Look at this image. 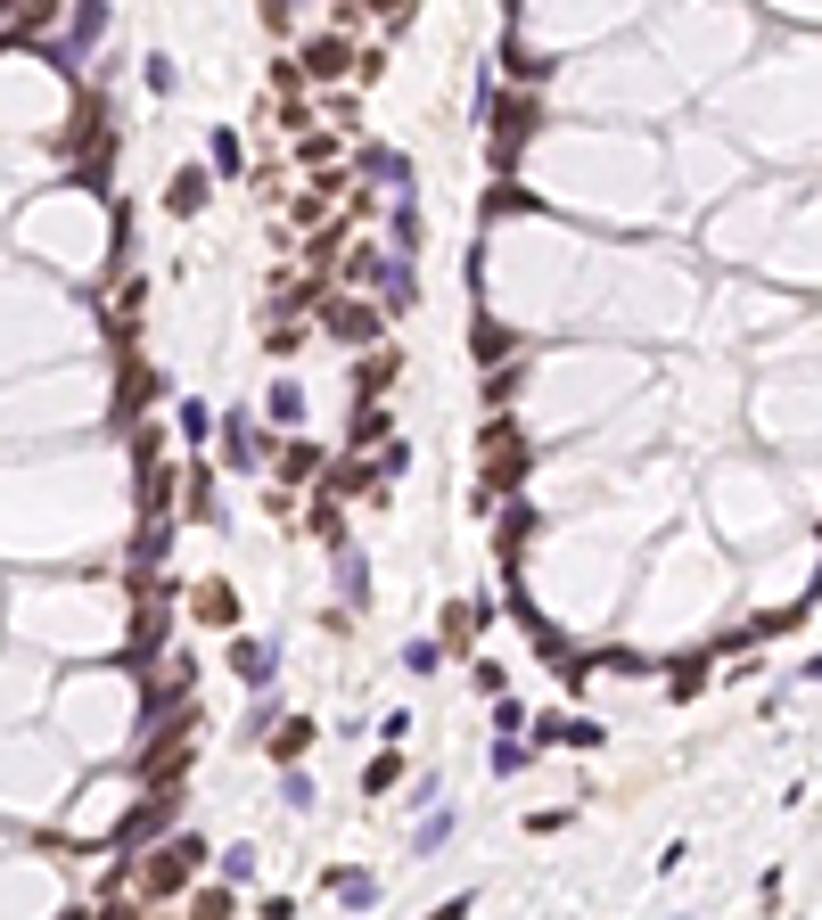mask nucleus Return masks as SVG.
<instances>
[{
	"instance_id": "f03ea898",
	"label": "nucleus",
	"mask_w": 822,
	"mask_h": 920,
	"mask_svg": "<svg viewBox=\"0 0 822 920\" xmlns=\"http://www.w3.org/2000/svg\"><path fill=\"white\" fill-rule=\"evenodd\" d=\"M477 452H486V494H510V485L526 477V460H535V452H526V436H519L510 420H486Z\"/></svg>"
},
{
	"instance_id": "0eeeda50",
	"label": "nucleus",
	"mask_w": 822,
	"mask_h": 920,
	"mask_svg": "<svg viewBox=\"0 0 822 920\" xmlns=\"http://www.w3.org/2000/svg\"><path fill=\"white\" fill-rule=\"evenodd\" d=\"M337 501L346 494H321L313 510H304V534H313V543H346V510H337Z\"/></svg>"
},
{
	"instance_id": "7ed1b4c3",
	"label": "nucleus",
	"mask_w": 822,
	"mask_h": 920,
	"mask_svg": "<svg viewBox=\"0 0 822 920\" xmlns=\"http://www.w3.org/2000/svg\"><path fill=\"white\" fill-rule=\"evenodd\" d=\"M321 330H329L337 346H378V337H387V313H378L371 296H329V304H321Z\"/></svg>"
},
{
	"instance_id": "423d86ee",
	"label": "nucleus",
	"mask_w": 822,
	"mask_h": 920,
	"mask_svg": "<svg viewBox=\"0 0 822 920\" xmlns=\"http://www.w3.org/2000/svg\"><path fill=\"white\" fill-rule=\"evenodd\" d=\"M189 608H198V625H214V633L239 625V592H231V584H198V600H189Z\"/></svg>"
},
{
	"instance_id": "9b49d317",
	"label": "nucleus",
	"mask_w": 822,
	"mask_h": 920,
	"mask_svg": "<svg viewBox=\"0 0 822 920\" xmlns=\"http://www.w3.org/2000/svg\"><path fill=\"white\" fill-rule=\"evenodd\" d=\"M223 460H231V469H256V460H263V452H256V427H247V420L223 427Z\"/></svg>"
},
{
	"instance_id": "f257e3e1",
	"label": "nucleus",
	"mask_w": 822,
	"mask_h": 920,
	"mask_svg": "<svg viewBox=\"0 0 822 920\" xmlns=\"http://www.w3.org/2000/svg\"><path fill=\"white\" fill-rule=\"evenodd\" d=\"M198 863H205L198 838H173V847L140 855V896H182V887L198 880Z\"/></svg>"
},
{
	"instance_id": "39448f33",
	"label": "nucleus",
	"mask_w": 822,
	"mask_h": 920,
	"mask_svg": "<svg viewBox=\"0 0 822 920\" xmlns=\"http://www.w3.org/2000/svg\"><path fill=\"white\" fill-rule=\"evenodd\" d=\"M395 370H403V353H395V346H371V362L354 370V403H378V395L395 387Z\"/></svg>"
},
{
	"instance_id": "4468645a",
	"label": "nucleus",
	"mask_w": 822,
	"mask_h": 920,
	"mask_svg": "<svg viewBox=\"0 0 822 920\" xmlns=\"http://www.w3.org/2000/svg\"><path fill=\"white\" fill-rule=\"evenodd\" d=\"M149 387H157L149 370H140V362H124V403H115V411H140V403H149Z\"/></svg>"
},
{
	"instance_id": "6ab92c4d",
	"label": "nucleus",
	"mask_w": 822,
	"mask_h": 920,
	"mask_svg": "<svg viewBox=\"0 0 822 920\" xmlns=\"http://www.w3.org/2000/svg\"><path fill=\"white\" fill-rule=\"evenodd\" d=\"M362 9H378V17H403V9H411V0H362Z\"/></svg>"
},
{
	"instance_id": "20e7f679",
	"label": "nucleus",
	"mask_w": 822,
	"mask_h": 920,
	"mask_svg": "<svg viewBox=\"0 0 822 920\" xmlns=\"http://www.w3.org/2000/svg\"><path fill=\"white\" fill-rule=\"evenodd\" d=\"M304 74L313 83H346V74H362V50L346 34H321V41H304Z\"/></svg>"
},
{
	"instance_id": "9d476101",
	"label": "nucleus",
	"mask_w": 822,
	"mask_h": 920,
	"mask_svg": "<svg viewBox=\"0 0 822 920\" xmlns=\"http://www.w3.org/2000/svg\"><path fill=\"white\" fill-rule=\"evenodd\" d=\"M165 206H173V214H205V173H198V165H189V173H173Z\"/></svg>"
},
{
	"instance_id": "f8f14e48",
	"label": "nucleus",
	"mask_w": 822,
	"mask_h": 920,
	"mask_svg": "<svg viewBox=\"0 0 822 920\" xmlns=\"http://www.w3.org/2000/svg\"><path fill=\"white\" fill-rule=\"evenodd\" d=\"M395 781H403V756H395V748H387V756H371V773H362V790H371V797H387Z\"/></svg>"
},
{
	"instance_id": "6e6552de",
	"label": "nucleus",
	"mask_w": 822,
	"mask_h": 920,
	"mask_svg": "<svg viewBox=\"0 0 822 920\" xmlns=\"http://www.w3.org/2000/svg\"><path fill=\"white\" fill-rule=\"evenodd\" d=\"M321 477V444H281V485H313Z\"/></svg>"
},
{
	"instance_id": "2eb2a0df",
	"label": "nucleus",
	"mask_w": 822,
	"mask_h": 920,
	"mask_svg": "<svg viewBox=\"0 0 822 920\" xmlns=\"http://www.w3.org/2000/svg\"><path fill=\"white\" fill-rule=\"evenodd\" d=\"M239 674L263 682V674H272V649H263V642H239Z\"/></svg>"
},
{
	"instance_id": "1a4fd4ad",
	"label": "nucleus",
	"mask_w": 822,
	"mask_h": 920,
	"mask_svg": "<svg viewBox=\"0 0 822 920\" xmlns=\"http://www.w3.org/2000/svg\"><path fill=\"white\" fill-rule=\"evenodd\" d=\"M313 748V723L304 716H288V723H272V756H281V764H297V756Z\"/></svg>"
},
{
	"instance_id": "dca6fc26",
	"label": "nucleus",
	"mask_w": 822,
	"mask_h": 920,
	"mask_svg": "<svg viewBox=\"0 0 822 920\" xmlns=\"http://www.w3.org/2000/svg\"><path fill=\"white\" fill-rule=\"evenodd\" d=\"M378 436H387V420H378V411H362V403H354V452H362V444H378Z\"/></svg>"
},
{
	"instance_id": "f3484780",
	"label": "nucleus",
	"mask_w": 822,
	"mask_h": 920,
	"mask_svg": "<svg viewBox=\"0 0 822 920\" xmlns=\"http://www.w3.org/2000/svg\"><path fill=\"white\" fill-rule=\"evenodd\" d=\"M477 633V608H445V642H469Z\"/></svg>"
},
{
	"instance_id": "ddd939ff",
	"label": "nucleus",
	"mask_w": 822,
	"mask_h": 920,
	"mask_svg": "<svg viewBox=\"0 0 822 920\" xmlns=\"http://www.w3.org/2000/svg\"><path fill=\"white\" fill-rule=\"evenodd\" d=\"M469 353L494 370V353H510V330H494V321H477V337H469Z\"/></svg>"
},
{
	"instance_id": "a211bd4d",
	"label": "nucleus",
	"mask_w": 822,
	"mask_h": 920,
	"mask_svg": "<svg viewBox=\"0 0 822 920\" xmlns=\"http://www.w3.org/2000/svg\"><path fill=\"white\" fill-rule=\"evenodd\" d=\"M436 658H445L436 642H411V649H403V666H411V674H436Z\"/></svg>"
}]
</instances>
